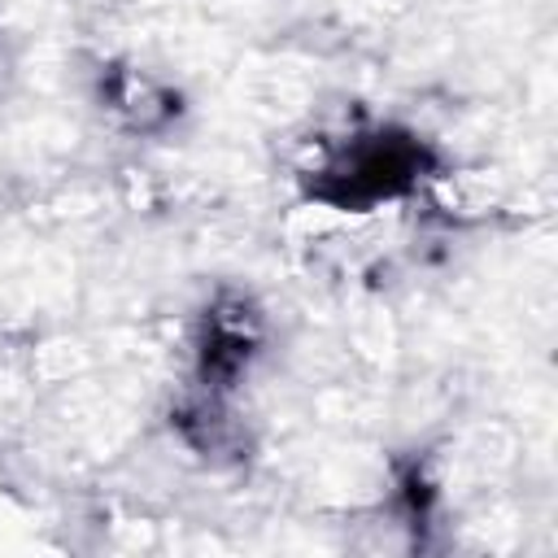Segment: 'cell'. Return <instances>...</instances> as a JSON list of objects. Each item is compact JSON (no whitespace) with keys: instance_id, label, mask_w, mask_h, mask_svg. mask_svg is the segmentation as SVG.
Masks as SVG:
<instances>
[{"instance_id":"obj_1","label":"cell","mask_w":558,"mask_h":558,"mask_svg":"<svg viewBox=\"0 0 558 558\" xmlns=\"http://www.w3.org/2000/svg\"><path fill=\"white\" fill-rule=\"evenodd\" d=\"M427 166H432L427 144H418L410 131L384 126V131L353 135L344 148H336L327 166L314 170L305 192L336 209H366L375 201L410 192Z\"/></svg>"}]
</instances>
